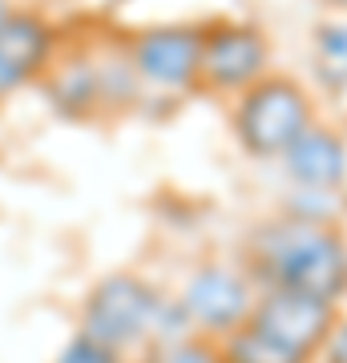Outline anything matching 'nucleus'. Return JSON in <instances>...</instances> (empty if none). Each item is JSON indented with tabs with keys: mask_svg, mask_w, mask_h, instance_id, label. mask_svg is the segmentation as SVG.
<instances>
[{
	"mask_svg": "<svg viewBox=\"0 0 347 363\" xmlns=\"http://www.w3.org/2000/svg\"><path fill=\"white\" fill-rule=\"evenodd\" d=\"M311 121H319V101L291 73L270 69L263 81H255L250 89L231 97L234 142L255 162H279Z\"/></svg>",
	"mask_w": 347,
	"mask_h": 363,
	"instance_id": "f03ea898",
	"label": "nucleus"
},
{
	"mask_svg": "<svg viewBox=\"0 0 347 363\" xmlns=\"http://www.w3.org/2000/svg\"><path fill=\"white\" fill-rule=\"evenodd\" d=\"M255 283L250 274H238L231 267H202L190 274L182 291V307L190 315V327L198 335L226 339L234 327H243L255 311Z\"/></svg>",
	"mask_w": 347,
	"mask_h": 363,
	"instance_id": "0eeeda50",
	"label": "nucleus"
},
{
	"mask_svg": "<svg viewBox=\"0 0 347 363\" xmlns=\"http://www.w3.org/2000/svg\"><path fill=\"white\" fill-rule=\"evenodd\" d=\"M347 210L343 190H311V186H291V198H287L283 214L303 222H315V226H339V214Z\"/></svg>",
	"mask_w": 347,
	"mask_h": 363,
	"instance_id": "ddd939ff",
	"label": "nucleus"
},
{
	"mask_svg": "<svg viewBox=\"0 0 347 363\" xmlns=\"http://www.w3.org/2000/svg\"><path fill=\"white\" fill-rule=\"evenodd\" d=\"M57 363H121V355L101 343H93L89 335H77L65 343V351L57 355Z\"/></svg>",
	"mask_w": 347,
	"mask_h": 363,
	"instance_id": "2eb2a0df",
	"label": "nucleus"
},
{
	"mask_svg": "<svg viewBox=\"0 0 347 363\" xmlns=\"http://www.w3.org/2000/svg\"><path fill=\"white\" fill-rule=\"evenodd\" d=\"M13 9H16V0H0V25H4L9 16H13Z\"/></svg>",
	"mask_w": 347,
	"mask_h": 363,
	"instance_id": "f3484780",
	"label": "nucleus"
},
{
	"mask_svg": "<svg viewBox=\"0 0 347 363\" xmlns=\"http://www.w3.org/2000/svg\"><path fill=\"white\" fill-rule=\"evenodd\" d=\"M319 355H323V363H347V319H339L331 327V335H327Z\"/></svg>",
	"mask_w": 347,
	"mask_h": 363,
	"instance_id": "dca6fc26",
	"label": "nucleus"
},
{
	"mask_svg": "<svg viewBox=\"0 0 347 363\" xmlns=\"http://www.w3.org/2000/svg\"><path fill=\"white\" fill-rule=\"evenodd\" d=\"M45 89V101L69 121H93L105 113L101 101V73L93 49H57L53 65L37 81Z\"/></svg>",
	"mask_w": 347,
	"mask_h": 363,
	"instance_id": "9d476101",
	"label": "nucleus"
},
{
	"mask_svg": "<svg viewBox=\"0 0 347 363\" xmlns=\"http://www.w3.org/2000/svg\"><path fill=\"white\" fill-rule=\"evenodd\" d=\"M145 363H226V359H222V347L210 335L190 331V335L166 339V343H150Z\"/></svg>",
	"mask_w": 347,
	"mask_h": 363,
	"instance_id": "4468645a",
	"label": "nucleus"
},
{
	"mask_svg": "<svg viewBox=\"0 0 347 363\" xmlns=\"http://www.w3.org/2000/svg\"><path fill=\"white\" fill-rule=\"evenodd\" d=\"M246 274L263 291L291 286L339 303L347 295V234L339 226L275 214L246 238Z\"/></svg>",
	"mask_w": 347,
	"mask_h": 363,
	"instance_id": "f257e3e1",
	"label": "nucleus"
},
{
	"mask_svg": "<svg viewBox=\"0 0 347 363\" xmlns=\"http://www.w3.org/2000/svg\"><path fill=\"white\" fill-rule=\"evenodd\" d=\"M126 52L142 89L150 93H190L198 89L202 69V25H150L126 40Z\"/></svg>",
	"mask_w": 347,
	"mask_h": 363,
	"instance_id": "39448f33",
	"label": "nucleus"
},
{
	"mask_svg": "<svg viewBox=\"0 0 347 363\" xmlns=\"http://www.w3.org/2000/svg\"><path fill=\"white\" fill-rule=\"evenodd\" d=\"M57 49H61V37L49 16L16 4L13 16L0 25V101L37 85L53 65Z\"/></svg>",
	"mask_w": 347,
	"mask_h": 363,
	"instance_id": "6e6552de",
	"label": "nucleus"
},
{
	"mask_svg": "<svg viewBox=\"0 0 347 363\" xmlns=\"http://www.w3.org/2000/svg\"><path fill=\"white\" fill-rule=\"evenodd\" d=\"M311 77L323 93L347 97V21H323L311 33Z\"/></svg>",
	"mask_w": 347,
	"mask_h": 363,
	"instance_id": "9b49d317",
	"label": "nucleus"
},
{
	"mask_svg": "<svg viewBox=\"0 0 347 363\" xmlns=\"http://www.w3.org/2000/svg\"><path fill=\"white\" fill-rule=\"evenodd\" d=\"M114 4H129V0H114Z\"/></svg>",
	"mask_w": 347,
	"mask_h": 363,
	"instance_id": "6ab92c4d",
	"label": "nucleus"
},
{
	"mask_svg": "<svg viewBox=\"0 0 347 363\" xmlns=\"http://www.w3.org/2000/svg\"><path fill=\"white\" fill-rule=\"evenodd\" d=\"M250 323L270 331L275 339H283L287 347H295L315 359L323 351V343H327V335H331V327L339 323V311H335V303H327L319 295H307V291L267 286L255 298Z\"/></svg>",
	"mask_w": 347,
	"mask_h": 363,
	"instance_id": "423d86ee",
	"label": "nucleus"
},
{
	"mask_svg": "<svg viewBox=\"0 0 347 363\" xmlns=\"http://www.w3.org/2000/svg\"><path fill=\"white\" fill-rule=\"evenodd\" d=\"M219 347H222V359L226 363H311V355L287 347L283 339H275L270 331L255 327L250 319L243 327H234Z\"/></svg>",
	"mask_w": 347,
	"mask_h": 363,
	"instance_id": "f8f14e48",
	"label": "nucleus"
},
{
	"mask_svg": "<svg viewBox=\"0 0 347 363\" xmlns=\"http://www.w3.org/2000/svg\"><path fill=\"white\" fill-rule=\"evenodd\" d=\"M291 186H311V190H343L347 186V133L331 121H311L299 133L291 150L279 157Z\"/></svg>",
	"mask_w": 347,
	"mask_h": 363,
	"instance_id": "1a4fd4ad",
	"label": "nucleus"
},
{
	"mask_svg": "<svg viewBox=\"0 0 347 363\" xmlns=\"http://www.w3.org/2000/svg\"><path fill=\"white\" fill-rule=\"evenodd\" d=\"M158 311L162 295L138 274H109L85 295L81 307V335L101 343L109 351H129V347H150L158 331Z\"/></svg>",
	"mask_w": 347,
	"mask_h": 363,
	"instance_id": "7ed1b4c3",
	"label": "nucleus"
},
{
	"mask_svg": "<svg viewBox=\"0 0 347 363\" xmlns=\"http://www.w3.org/2000/svg\"><path fill=\"white\" fill-rule=\"evenodd\" d=\"M270 73V37L255 21H234L219 16L202 25V69H198V89L238 97L255 81Z\"/></svg>",
	"mask_w": 347,
	"mask_h": 363,
	"instance_id": "20e7f679",
	"label": "nucleus"
},
{
	"mask_svg": "<svg viewBox=\"0 0 347 363\" xmlns=\"http://www.w3.org/2000/svg\"><path fill=\"white\" fill-rule=\"evenodd\" d=\"M323 4H331V9H339V13H347V0H323Z\"/></svg>",
	"mask_w": 347,
	"mask_h": 363,
	"instance_id": "a211bd4d",
	"label": "nucleus"
}]
</instances>
